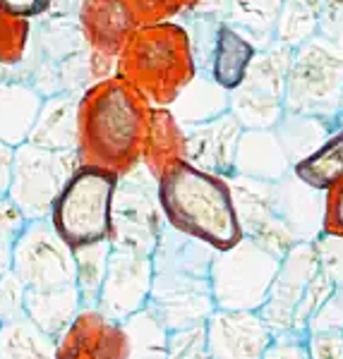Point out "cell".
<instances>
[{"label": "cell", "mask_w": 343, "mask_h": 359, "mask_svg": "<svg viewBox=\"0 0 343 359\" xmlns=\"http://www.w3.org/2000/svg\"><path fill=\"white\" fill-rule=\"evenodd\" d=\"M149 108L118 74L91 82L79 96V163L118 177L135 170L144 156Z\"/></svg>", "instance_id": "6da1fadb"}, {"label": "cell", "mask_w": 343, "mask_h": 359, "mask_svg": "<svg viewBox=\"0 0 343 359\" xmlns=\"http://www.w3.org/2000/svg\"><path fill=\"white\" fill-rule=\"evenodd\" d=\"M216 249L164 225L154 252V285L149 309L168 331L207 323L214 314L212 262Z\"/></svg>", "instance_id": "7a4b0ae2"}, {"label": "cell", "mask_w": 343, "mask_h": 359, "mask_svg": "<svg viewBox=\"0 0 343 359\" xmlns=\"http://www.w3.org/2000/svg\"><path fill=\"white\" fill-rule=\"evenodd\" d=\"M159 204L171 228L216 252L235 247L245 237L228 177L202 170L190 161H180L159 177Z\"/></svg>", "instance_id": "3957f363"}, {"label": "cell", "mask_w": 343, "mask_h": 359, "mask_svg": "<svg viewBox=\"0 0 343 359\" xmlns=\"http://www.w3.org/2000/svg\"><path fill=\"white\" fill-rule=\"evenodd\" d=\"M200 72L188 27L173 20L139 25L118 53V74L149 106L168 108Z\"/></svg>", "instance_id": "277c9868"}, {"label": "cell", "mask_w": 343, "mask_h": 359, "mask_svg": "<svg viewBox=\"0 0 343 359\" xmlns=\"http://www.w3.org/2000/svg\"><path fill=\"white\" fill-rule=\"evenodd\" d=\"M334 292L336 285L319 266L315 242H300L281 259V269L259 314L276 338H305L312 316Z\"/></svg>", "instance_id": "5b68a950"}, {"label": "cell", "mask_w": 343, "mask_h": 359, "mask_svg": "<svg viewBox=\"0 0 343 359\" xmlns=\"http://www.w3.org/2000/svg\"><path fill=\"white\" fill-rule=\"evenodd\" d=\"M118 180L115 172L91 165H79L70 177L51 211V223L72 249L110 240Z\"/></svg>", "instance_id": "8992f818"}, {"label": "cell", "mask_w": 343, "mask_h": 359, "mask_svg": "<svg viewBox=\"0 0 343 359\" xmlns=\"http://www.w3.org/2000/svg\"><path fill=\"white\" fill-rule=\"evenodd\" d=\"M343 101V50L322 34L293 50L286 86V113L317 115L336 123Z\"/></svg>", "instance_id": "52a82bcc"}, {"label": "cell", "mask_w": 343, "mask_h": 359, "mask_svg": "<svg viewBox=\"0 0 343 359\" xmlns=\"http://www.w3.org/2000/svg\"><path fill=\"white\" fill-rule=\"evenodd\" d=\"M281 259L242 237L235 247L216 252L212 262V292L216 309L259 311L271 292Z\"/></svg>", "instance_id": "ba28073f"}, {"label": "cell", "mask_w": 343, "mask_h": 359, "mask_svg": "<svg viewBox=\"0 0 343 359\" xmlns=\"http://www.w3.org/2000/svg\"><path fill=\"white\" fill-rule=\"evenodd\" d=\"M293 46L271 41L247 69L245 82L231 91V113L245 130H274L286 115V86Z\"/></svg>", "instance_id": "9c48e42d"}, {"label": "cell", "mask_w": 343, "mask_h": 359, "mask_svg": "<svg viewBox=\"0 0 343 359\" xmlns=\"http://www.w3.org/2000/svg\"><path fill=\"white\" fill-rule=\"evenodd\" d=\"M79 156L72 151L44 149L32 142H25L15 149L13 184L8 199L25 213L27 221L51 218L58 196L65 189L70 177L77 172Z\"/></svg>", "instance_id": "30bf717a"}, {"label": "cell", "mask_w": 343, "mask_h": 359, "mask_svg": "<svg viewBox=\"0 0 343 359\" xmlns=\"http://www.w3.org/2000/svg\"><path fill=\"white\" fill-rule=\"evenodd\" d=\"M166 225L159 204V180L139 163L118 180L113 196V228L110 245L118 249L154 257L161 230Z\"/></svg>", "instance_id": "8fae6325"}, {"label": "cell", "mask_w": 343, "mask_h": 359, "mask_svg": "<svg viewBox=\"0 0 343 359\" xmlns=\"http://www.w3.org/2000/svg\"><path fill=\"white\" fill-rule=\"evenodd\" d=\"M13 271L27 287H58L77 283L75 249L51 223V218L27 221L13 247Z\"/></svg>", "instance_id": "7c38bea8"}, {"label": "cell", "mask_w": 343, "mask_h": 359, "mask_svg": "<svg viewBox=\"0 0 343 359\" xmlns=\"http://www.w3.org/2000/svg\"><path fill=\"white\" fill-rule=\"evenodd\" d=\"M151 285H154V257L113 247L96 309L123 323L149 306Z\"/></svg>", "instance_id": "4fadbf2b"}, {"label": "cell", "mask_w": 343, "mask_h": 359, "mask_svg": "<svg viewBox=\"0 0 343 359\" xmlns=\"http://www.w3.org/2000/svg\"><path fill=\"white\" fill-rule=\"evenodd\" d=\"M228 182L245 237L269 249L278 259H283L295 245H300L276 213L274 199H271V182L245 175H231Z\"/></svg>", "instance_id": "5bb4252c"}, {"label": "cell", "mask_w": 343, "mask_h": 359, "mask_svg": "<svg viewBox=\"0 0 343 359\" xmlns=\"http://www.w3.org/2000/svg\"><path fill=\"white\" fill-rule=\"evenodd\" d=\"M274 338L259 311L214 309L207 318L209 359H264Z\"/></svg>", "instance_id": "9a60e30c"}, {"label": "cell", "mask_w": 343, "mask_h": 359, "mask_svg": "<svg viewBox=\"0 0 343 359\" xmlns=\"http://www.w3.org/2000/svg\"><path fill=\"white\" fill-rule=\"evenodd\" d=\"M127 340L118 321L98 309H82L56 338V359H125Z\"/></svg>", "instance_id": "2e32d148"}, {"label": "cell", "mask_w": 343, "mask_h": 359, "mask_svg": "<svg viewBox=\"0 0 343 359\" xmlns=\"http://www.w3.org/2000/svg\"><path fill=\"white\" fill-rule=\"evenodd\" d=\"M245 127L231 111L202 125L185 127L188 161L202 170L231 177L235 172V156Z\"/></svg>", "instance_id": "e0dca14e"}, {"label": "cell", "mask_w": 343, "mask_h": 359, "mask_svg": "<svg viewBox=\"0 0 343 359\" xmlns=\"http://www.w3.org/2000/svg\"><path fill=\"white\" fill-rule=\"evenodd\" d=\"M271 199H274L276 213L298 242H315L322 235L324 192L312 189L290 170L278 182H271Z\"/></svg>", "instance_id": "ac0fdd59"}, {"label": "cell", "mask_w": 343, "mask_h": 359, "mask_svg": "<svg viewBox=\"0 0 343 359\" xmlns=\"http://www.w3.org/2000/svg\"><path fill=\"white\" fill-rule=\"evenodd\" d=\"M77 20L91 48L113 57H118L127 36L139 27L127 0H82Z\"/></svg>", "instance_id": "d6986e66"}, {"label": "cell", "mask_w": 343, "mask_h": 359, "mask_svg": "<svg viewBox=\"0 0 343 359\" xmlns=\"http://www.w3.org/2000/svg\"><path fill=\"white\" fill-rule=\"evenodd\" d=\"M293 170L276 130H245L235 156V172L264 182H278Z\"/></svg>", "instance_id": "ffe728a7"}, {"label": "cell", "mask_w": 343, "mask_h": 359, "mask_svg": "<svg viewBox=\"0 0 343 359\" xmlns=\"http://www.w3.org/2000/svg\"><path fill=\"white\" fill-rule=\"evenodd\" d=\"M77 137H79V96L77 94L46 96L27 142L44 149H56V151H72V149H77Z\"/></svg>", "instance_id": "44dd1931"}, {"label": "cell", "mask_w": 343, "mask_h": 359, "mask_svg": "<svg viewBox=\"0 0 343 359\" xmlns=\"http://www.w3.org/2000/svg\"><path fill=\"white\" fill-rule=\"evenodd\" d=\"M257 46H254V41L245 32H240L231 22H221L216 39H214L209 74L226 91H235L238 86L245 82L247 69L254 57H257Z\"/></svg>", "instance_id": "7402d4cb"}, {"label": "cell", "mask_w": 343, "mask_h": 359, "mask_svg": "<svg viewBox=\"0 0 343 359\" xmlns=\"http://www.w3.org/2000/svg\"><path fill=\"white\" fill-rule=\"evenodd\" d=\"M180 161H188V144H185V127L171 113V108H149L147 139H144L142 163L159 180L168 168Z\"/></svg>", "instance_id": "603a6c76"}, {"label": "cell", "mask_w": 343, "mask_h": 359, "mask_svg": "<svg viewBox=\"0 0 343 359\" xmlns=\"http://www.w3.org/2000/svg\"><path fill=\"white\" fill-rule=\"evenodd\" d=\"M41 103L44 96L25 79L10 77L0 82V142L15 149L25 144L32 135Z\"/></svg>", "instance_id": "cb8c5ba5"}, {"label": "cell", "mask_w": 343, "mask_h": 359, "mask_svg": "<svg viewBox=\"0 0 343 359\" xmlns=\"http://www.w3.org/2000/svg\"><path fill=\"white\" fill-rule=\"evenodd\" d=\"M25 309L41 331L58 338L84 306L77 283H70L58 287H27Z\"/></svg>", "instance_id": "d4e9b609"}, {"label": "cell", "mask_w": 343, "mask_h": 359, "mask_svg": "<svg viewBox=\"0 0 343 359\" xmlns=\"http://www.w3.org/2000/svg\"><path fill=\"white\" fill-rule=\"evenodd\" d=\"M168 108L183 127L202 125L231 111V91L214 82L209 72H197V77Z\"/></svg>", "instance_id": "484cf974"}, {"label": "cell", "mask_w": 343, "mask_h": 359, "mask_svg": "<svg viewBox=\"0 0 343 359\" xmlns=\"http://www.w3.org/2000/svg\"><path fill=\"white\" fill-rule=\"evenodd\" d=\"M293 175L319 192H327L343 180V127H336L322 147L293 163Z\"/></svg>", "instance_id": "4316f807"}, {"label": "cell", "mask_w": 343, "mask_h": 359, "mask_svg": "<svg viewBox=\"0 0 343 359\" xmlns=\"http://www.w3.org/2000/svg\"><path fill=\"white\" fill-rule=\"evenodd\" d=\"M276 135L286 149L290 163H298L300 158L310 156L315 149L324 144L331 132L336 130V123L317 115H300V113H286L276 127Z\"/></svg>", "instance_id": "83f0119b"}, {"label": "cell", "mask_w": 343, "mask_h": 359, "mask_svg": "<svg viewBox=\"0 0 343 359\" xmlns=\"http://www.w3.org/2000/svg\"><path fill=\"white\" fill-rule=\"evenodd\" d=\"M0 355L8 359H56V338L29 316L8 321L0 326Z\"/></svg>", "instance_id": "f1b7e54d"}, {"label": "cell", "mask_w": 343, "mask_h": 359, "mask_svg": "<svg viewBox=\"0 0 343 359\" xmlns=\"http://www.w3.org/2000/svg\"><path fill=\"white\" fill-rule=\"evenodd\" d=\"M120 326L127 340L125 359H168V333L171 331L149 306L132 314Z\"/></svg>", "instance_id": "f546056e"}, {"label": "cell", "mask_w": 343, "mask_h": 359, "mask_svg": "<svg viewBox=\"0 0 343 359\" xmlns=\"http://www.w3.org/2000/svg\"><path fill=\"white\" fill-rule=\"evenodd\" d=\"M110 240L94 242V245L77 247L75 249V262H77V287L82 294L84 309H96L101 287L106 280L108 259H110Z\"/></svg>", "instance_id": "4dcf8cb0"}, {"label": "cell", "mask_w": 343, "mask_h": 359, "mask_svg": "<svg viewBox=\"0 0 343 359\" xmlns=\"http://www.w3.org/2000/svg\"><path fill=\"white\" fill-rule=\"evenodd\" d=\"M29 36H32L29 20L13 17L0 10V65H20L27 53Z\"/></svg>", "instance_id": "1f68e13d"}, {"label": "cell", "mask_w": 343, "mask_h": 359, "mask_svg": "<svg viewBox=\"0 0 343 359\" xmlns=\"http://www.w3.org/2000/svg\"><path fill=\"white\" fill-rule=\"evenodd\" d=\"M27 218L10 199L0 201V276L13 269V247L25 230Z\"/></svg>", "instance_id": "d6a6232c"}, {"label": "cell", "mask_w": 343, "mask_h": 359, "mask_svg": "<svg viewBox=\"0 0 343 359\" xmlns=\"http://www.w3.org/2000/svg\"><path fill=\"white\" fill-rule=\"evenodd\" d=\"M168 359H209L207 323L168 333Z\"/></svg>", "instance_id": "836d02e7"}, {"label": "cell", "mask_w": 343, "mask_h": 359, "mask_svg": "<svg viewBox=\"0 0 343 359\" xmlns=\"http://www.w3.org/2000/svg\"><path fill=\"white\" fill-rule=\"evenodd\" d=\"M137 25H154V22L173 20L176 15L193 10L200 0H127Z\"/></svg>", "instance_id": "e575fe53"}, {"label": "cell", "mask_w": 343, "mask_h": 359, "mask_svg": "<svg viewBox=\"0 0 343 359\" xmlns=\"http://www.w3.org/2000/svg\"><path fill=\"white\" fill-rule=\"evenodd\" d=\"M25 294H27V285L13 269L0 276V321L8 323V321L27 318Z\"/></svg>", "instance_id": "d590c367"}, {"label": "cell", "mask_w": 343, "mask_h": 359, "mask_svg": "<svg viewBox=\"0 0 343 359\" xmlns=\"http://www.w3.org/2000/svg\"><path fill=\"white\" fill-rule=\"evenodd\" d=\"M319 266L336 287H343V240L334 235H319L315 240Z\"/></svg>", "instance_id": "8d00e7d4"}, {"label": "cell", "mask_w": 343, "mask_h": 359, "mask_svg": "<svg viewBox=\"0 0 343 359\" xmlns=\"http://www.w3.org/2000/svg\"><path fill=\"white\" fill-rule=\"evenodd\" d=\"M305 350L307 359H343V328L307 331Z\"/></svg>", "instance_id": "74e56055"}, {"label": "cell", "mask_w": 343, "mask_h": 359, "mask_svg": "<svg viewBox=\"0 0 343 359\" xmlns=\"http://www.w3.org/2000/svg\"><path fill=\"white\" fill-rule=\"evenodd\" d=\"M322 235H334L343 240V180L324 192Z\"/></svg>", "instance_id": "f35d334b"}, {"label": "cell", "mask_w": 343, "mask_h": 359, "mask_svg": "<svg viewBox=\"0 0 343 359\" xmlns=\"http://www.w3.org/2000/svg\"><path fill=\"white\" fill-rule=\"evenodd\" d=\"M53 0H0V10L22 20H39L51 15Z\"/></svg>", "instance_id": "ab89813d"}, {"label": "cell", "mask_w": 343, "mask_h": 359, "mask_svg": "<svg viewBox=\"0 0 343 359\" xmlns=\"http://www.w3.org/2000/svg\"><path fill=\"white\" fill-rule=\"evenodd\" d=\"M264 359H307L305 338H293V335L274 338V343L266 350Z\"/></svg>", "instance_id": "60d3db41"}, {"label": "cell", "mask_w": 343, "mask_h": 359, "mask_svg": "<svg viewBox=\"0 0 343 359\" xmlns=\"http://www.w3.org/2000/svg\"><path fill=\"white\" fill-rule=\"evenodd\" d=\"M13 168H15V147L0 142V201L10 196V184H13Z\"/></svg>", "instance_id": "b9f144b4"}, {"label": "cell", "mask_w": 343, "mask_h": 359, "mask_svg": "<svg viewBox=\"0 0 343 359\" xmlns=\"http://www.w3.org/2000/svg\"><path fill=\"white\" fill-rule=\"evenodd\" d=\"M79 5H82V0H53V5H51V15L56 17H72V13H77Z\"/></svg>", "instance_id": "7bdbcfd3"}, {"label": "cell", "mask_w": 343, "mask_h": 359, "mask_svg": "<svg viewBox=\"0 0 343 359\" xmlns=\"http://www.w3.org/2000/svg\"><path fill=\"white\" fill-rule=\"evenodd\" d=\"M10 77H15L13 67H8V65H0V82H5V79H10Z\"/></svg>", "instance_id": "ee69618b"}, {"label": "cell", "mask_w": 343, "mask_h": 359, "mask_svg": "<svg viewBox=\"0 0 343 359\" xmlns=\"http://www.w3.org/2000/svg\"><path fill=\"white\" fill-rule=\"evenodd\" d=\"M339 113H343V101H341V111Z\"/></svg>", "instance_id": "f6af8a7d"}, {"label": "cell", "mask_w": 343, "mask_h": 359, "mask_svg": "<svg viewBox=\"0 0 343 359\" xmlns=\"http://www.w3.org/2000/svg\"><path fill=\"white\" fill-rule=\"evenodd\" d=\"M0 359H8V357H3V355H0Z\"/></svg>", "instance_id": "bcb514c9"}, {"label": "cell", "mask_w": 343, "mask_h": 359, "mask_svg": "<svg viewBox=\"0 0 343 359\" xmlns=\"http://www.w3.org/2000/svg\"><path fill=\"white\" fill-rule=\"evenodd\" d=\"M0 326H3V321H0Z\"/></svg>", "instance_id": "7dc6e473"}, {"label": "cell", "mask_w": 343, "mask_h": 359, "mask_svg": "<svg viewBox=\"0 0 343 359\" xmlns=\"http://www.w3.org/2000/svg\"><path fill=\"white\" fill-rule=\"evenodd\" d=\"M200 3H202V0H200Z\"/></svg>", "instance_id": "c3c4849f"}]
</instances>
